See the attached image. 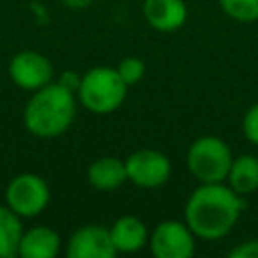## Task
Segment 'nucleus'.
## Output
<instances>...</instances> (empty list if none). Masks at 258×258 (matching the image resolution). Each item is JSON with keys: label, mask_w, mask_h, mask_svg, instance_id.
<instances>
[{"label": "nucleus", "mask_w": 258, "mask_h": 258, "mask_svg": "<svg viewBox=\"0 0 258 258\" xmlns=\"http://www.w3.org/2000/svg\"><path fill=\"white\" fill-rule=\"evenodd\" d=\"M242 210V196L236 194L226 181L200 183L185 202L183 222L196 238L220 240L232 232Z\"/></svg>", "instance_id": "f257e3e1"}, {"label": "nucleus", "mask_w": 258, "mask_h": 258, "mask_svg": "<svg viewBox=\"0 0 258 258\" xmlns=\"http://www.w3.org/2000/svg\"><path fill=\"white\" fill-rule=\"evenodd\" d=\"M75 93L60 83H48L34 91L24 107V127L40 139L62 135L75 121L77 101Z\"/></svg>", "instance_id": "f03ea898"}, {"label": "nucleus", "mask_w": 258, "mask_h": 258, "mask_svg": "<svg viewBox=\"0 0 258 258\" xmlns=\"http://www.w3.org/2000/svg\"><path fill=\"white\" fill-rule=\"evenodd\" d=\"M127 89L129 87L119 77L117 69L95 67L81 77L77 99L87 111L95 115H107L123 105L127 97Z\"/></svg>", "instance_id": "7ed1b4c3"}, {"label": "nucleus", "mask_w": 258, "mask_h": 258, "mask_svg": "<svg viewBox=\"0 0 258 258\" xmlns=\"http://www.w3.org/2000/svg\"><path fill=\"white\" fill-rule=\"evenodd\" d=\"M232 159H234V155H232L228 143L216 135L198 137L185 153L187 171L200 183L226 181L228 173H230Z\"/></svg>", "instance_id": "20e7f679"}, {"label": "nucleus", "mask_w": 258, "mask_h": 258, "mask_svg": "<svg viewBox=\"0 0 258 258\" xmlns=\"http://www.w3.org/2000/svg\"><path fill=\"white\" fill-rule=\"evenodd\" d=\"M50 202L48 183L36 173H20L6 187V206L20 218H34Z\"/></svg>", "instance_id": "39448f33"}, {"label": "nucleus", "mask_w": 258, "mask_h": 258, "mask_svg": "<svg viewBox=\"0 0 258 258\" xmlns=\"http://www.w3.org/2000/svg\"><path fill=\"white\" fill-rule=\"evenodd\" d=\"M127 181L143 189H155L169 181L171 161L159 149H137L125 159Z\"/></svg>", "instance_id": "423d86ee"}, {"label": "nucleus", "mask_w": 258, "mask_h": 258, "mask_svg": "<svg viewBox=\"0 0 258 258\" xmlns=\"http://www.w3.org/2000/svg\"><path fill=\"white\" fill-rule=\"evenodd\" d=\"M149 250L155 258H189L196 252V234L185 222L163 220L149 232Z\"/></svg>", "instance_id": "0eeeda50"}, {"label": "nucleus", "mask_w": 258, "mask_h": 258, "mask_svg": "<svg viewBox=\"0 0 258 258\" xmlns=\"http://www.w3.org/2000/svg\"><path fill=\"white\" fill-rule=\"evenodd\" d=\"M8 75L12 83L24 91H38L44 85L52 83V62L36 52V50H22L12 56L8 64Z\"/></svg>", "instance_id": "6e6552de"}, {"label": "nucleus", "mask_w": 258, "mask_h": 258, "mask_svg": "<svg viewBox=\"0 0 258 258\" xmlns=\"http://www.w3.org/2000/svg\"><path fill=\"white\" fill-rule=\"evenodd\" d=\"M69 258H113L117 256L109 228L101 224H87L77 228L67 242Z\"/></svg>", "instance_id": "1a4fd4ad"}, {"label": "nucleus", "mask_w": 258, "mask_h": 258, "mask_svg": "<svg viewBox=\"0 0 258 258\" xmlns=\"http://www.w3.org/2000/svg\"><path fill=\"white\" fill-rule=\"evenodd\" d=\"M143 18L159 32H175L187 20V6L183 0H145Z\"/></svg>", "instance_id": "9d476101"}, {"label": "nucleus", "mask_w": 258, "mask_h": 258, "mask_svg": "<svg viewBox=\"0 0 258 258\" xmlns=\"http://www.w3.org/2000/svg\"><path fill=\"white\" fill-rule=\"evenodd\" d=\"M117 254H135L149 244V230L137 216H121L109 228Z\"/></svg>", "instance_id": "9b49d317"}, {"label": "nucleus", "mask_w": 258, "mask_h": 258, "mask_svg": "<svg viewBox=\"0 0 258 258\" xmlns=\"http://www.w3.org/2000/svg\"><path fill=\"white\" fill-rule=\"evenodd\" d=\"M87 179L99 191H113L121 187L127 181L125 159H119L113 155H103L95 159L87 169Z\"/></svg>", "instance_id": "f8f14e48"}, {"label": "nucleus", "mask_w": 258, "mask_h": 258, "mask_svg": "<svg viewBox=\"0 0 258 258\" xmlns=\"http://www.w3.org/2000/svg\"><path fill=\"white\" fill-rule=\"evenodd\" d=\"M60 250V236L48 226H34L22 234L18 256L22 258H54Z\"/></svg>", "instance_id": "ddd939ff"}, {"label": "nucleus", "mask_w": 258, "mask_h": 258, "mask_svg": "<svg viewBox=\"0 0 258 258\" xmlns=\"http://www.w3.org/2000/svg\"><path fill=\"white\" fill-rule=\"evenodd\" d=\"M226 181L242 198L254 194L258 189V157L252 153H242L234 157Z\"/></svg>", "instance_id": "4468645a"}, {"label": "nucleus", "mask_w": 258, "mask_h": 258, "mask_svg": "<svg viewBox=\"0 0 258 258\" xmlns=\"http://www.w3.org/2000/svg\"><path fill=\"white\" fill-rule=\"evenodd\" d=\"M20 216L8 206H0V258L18 256V246L22 240Z\"/></svg>", "instance_id": "2eb2a0df"}, {"label": "nucleus", "mask_w": 258, "mask_h": 258, "mask_svg": "<svg viewBox=\"0 0 258 258\" xmlns=\"http://www.w3.org/2000/svg\"><path fill=\"white\" fill-rule=\"evenodd\" d=\"M222 12L242 24L258 20V0H218Z\"/></svg>", "instance_id": "dca6fc26"}, {"label": "nucleus", "mask_w": 258, "mask_h": 258, "mask_svg": "<svg viewBox=\"0 0 258 258\" xmlns=\"http://www.w3.org/2000/svg\"><path fill=\"white\" fill-rule=\"evenodd\" d=\"M117 73L125 81L127 87H133V85H137L143 79V75H145V62L139 56H125L119 62Z\"/></svg>", "instance_id": "f3484780"}, {"label": "nucleus", "mask_w": 258, "mask_h": 258, "mask_svg": "<svg viewBox=\"0 0 258 258\" xmlns=\"http://www.w3.org/2000/svg\"><path fill=\"white\" fill-rule=\"evenodd\" d=\"M242 133L252 143L258 145V103H254L242 117Z\"/></svg>", "instance_id": "a211bd4d"}, {"label": "nucleus", "mask_w": 258, "mask_h": 258, "mask_svg": "<svg viewBox=\"0 0 258 258\" xmlns=\"http://www.w3.org/2000/svg\"><path fill=\"white\" fill-rule=\"evenodd\" d=\"M230 258H258V238L246 240L228 252Z\"/></svg>", "instance_id": "6ab92c4d"}, {"label": "nucleus", "mask_w": 258, "mask_h": 258, "mask_svg": "<svg viewBox=\"0 0 258 258\" xmlns=\"http://www.w3.org/2000/svg\"><path fill=\"white\" fill-rule=\"evenodd\" d=\"M58 83L77 95V89H79V83H81V75H77V73H62Z\"/></svg>", "instance_id": "aec40b11"}, {"label": "nucleus", "mask_w": 258, "mask_h": 258, "mask_svg": "<svg viewBox=\"0 0 258 258\" xmlns=\"http://www.w3.org/2000/svg\"><path fill=\"white\" fill-rule=\"evenodd\" d=\"M93 2H95V0H62L64 6L75 8V10H79V8H87V6H91Z\"/></svg>", "instance_id": "412c9836"}]
</instances>
